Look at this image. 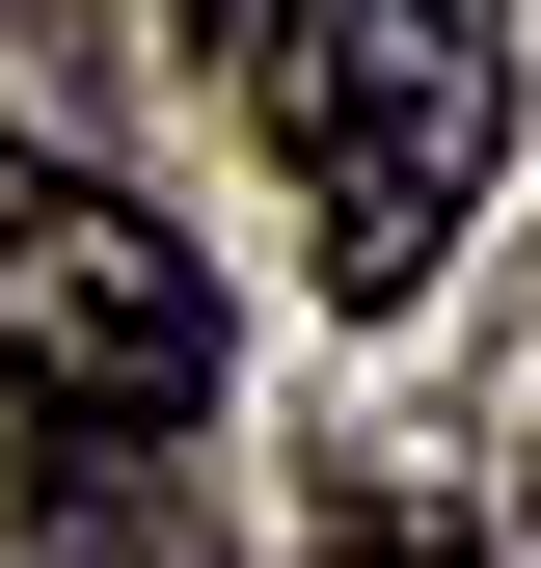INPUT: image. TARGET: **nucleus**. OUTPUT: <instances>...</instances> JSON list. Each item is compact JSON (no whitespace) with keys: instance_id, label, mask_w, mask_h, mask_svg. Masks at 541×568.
Returning a JSON list of instances; mask_svg holds the SVG:
<instances>
[{"instance_id":"f257e3e1","label":"nucleus","mask_w":541,"mask_h":568,"mask_svg":"<svg viewBox=\"0 0 541 568\" xmlns=\"http://www.w3.org/2000/svg\"><path fill=\"white\" fill-rule=\"evenodd\" d=\"M244 82H270V163L325 217V298H433L460 217L514 190L541 54H514V0H270Z\"/></svg>"},{"instance_id":"f03ea898","label":"nucleus","mask_w":541,"mask_h":568,"mask_svg":"<svg viewBox=\"0 0 541 568\" xmlns=\"http://www.w3.org/2000/svg\"><path fill=\"white\" fill-rule=\"evenodd\" d=\"M0 406L28 434H190L217 406V271L54 135H0Z\"/></svg>"},{"instance_id":"7ed1b4c3","label":"nucleus","mask_w":541,"mask_h":568,"mask_svg":"<svg viewBox=\"0 0 541 568\" xmlns=\"http://www.w3.org/2000/svg\"><path fill=\"white\" fill-rule=\"evenodd\" d=\"M28 568H217V515L163 487V434H28Z\"/></svg>"},{"instance_id":"20e7f679","label":"nucleus","mask_w":541,"mask_h":568,"mask_svg":"<svg viewBox=\"0 0 541 568\" xmlns=\"http://www.w3.org/2000/svg\"><path fill=\"white\" fill-rule=\"evenodd\" d=\"M325 568H488V541H460L406 460H353V487H325Z\"/></svg>"}]
</instances>
